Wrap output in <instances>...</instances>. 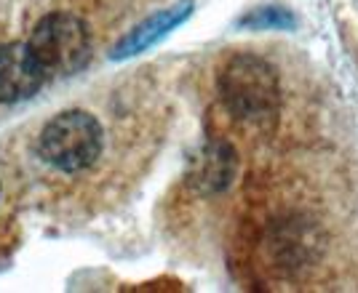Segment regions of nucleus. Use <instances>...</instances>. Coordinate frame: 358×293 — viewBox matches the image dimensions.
<instances>
[{
	"mask_svg": "<svg viewBox=\"0 0 358 293\" xmlns=\"http://www.w3.org/2000/svg\"><path fill=\"white\" fill-rule=\"evenodd\" d=\"M220 96L227 112L257 128H268L281 110V83L275 67L254 54H236L222 64Z\"/></svg>",
	"mask_w": 358,
	"mask_h": 293,
	"instance_id": "1",
	"label": "nucleus"
},
{
	"mask_svg": "<svg viewBox=\"0 0 358 293\" xmlns=\"http://www.w3.org/2000/svg\"><path fill=\"white\" fill-rule=\"evenodd\" d=\"M105 133L99 120L86 110H67L45 123L38 139V152L62 174H80L99 160Z\"/></svg>",
	"mask_w": 358,
	"mask_h": 293,
	"instance_id": "2",
	"label": "nucleus"
},
{
	"mask_svg": "<svg viewBox=\"0 0 358 293\" xmlns=\"http://www.w3.org/2000/svg\"><path fill=\"white\" fill-rule=\"evenodd\" d=\"M30 48L41 59L48 77H67L83 70L89 61L91 40L89 27L80 16L57 11L43 16L30 35Z\"/></svg>",
	"mask_w": 358,
	"mask_h": 293,
	"instance_id": "3",
	"label": "nucleus"
},
{
	"mask_svg": "<svg viewBox=\"0 0 358 293\" xmlns=\"http://www.w3.org/2000/svg\"><path fill=\"white\" fill-rule=\"evenodd\" d=\"M327 248L324 230L308 216H286L273 224L268 234L270 262L284 275H297L313 266Z\"/></svg>",
	"mask_w": 358,
	"mask_h": 293,
	"instance_id": "4",
	"label": "nucleus"
},
{
	"mask_svg": "<svg viewBox=\"0 0 358 293\" xmlns=\"http://www.w3.org/2000/svg\"><path fill=\"white\" fill-rule=\"evenodd\" d=\"M45 80L48 73L41 59L35 57L30 43L0 45V102H27L43 88Z\"/></svg>",
	"mask_w": 358,
	"mask_h": 293,
	"instance_id": "5",
	"label": "nucleus"
},
{
	"mask_svg": "<svg viewBox=\"0 0 358 293\" xmlns=\"http://www.w3.org/2000/svg\"><path fill=\"white\" fill-rule=\"evenodd\" d=\"M190 11H193V0H182V3L171 6V8H166V11H161V14L145 19L142 24H136V27L131 29L115 48H113V59H129V57L142 54V51H148L150 45H155L158 40H164L171 29L179 27V24L190 16Z\"/></svg>",
	"mask_w": 358,
	"mask_h": 293,
	"instance_id": "6",
	"label": "nucleus"
},
{
	"mask_svg": "<svg viewBox=\"0 0 358 293\" xmlns=\"http://www.w3.org/2000/svg\"><path fill=\"white\" fill-rule=\"evenodd\" d=\"M233 174H236V152L222 142H211L193 160L190 181L201 192H220L233 181Z\"/></svg>",
	"mask_w": 358,
	"mask_h": 293,
	"instance_id": "7",
	"label": "nucleus"
},
{
	"mask_svg": "<svg viewBox=\"0 0 358 293\" xmlns=\"http://www.w3.org/2000/svg\"><path fill=\"white\" fill-rule=\"evenodd\" d=\"M241 24L257 29H268V27H289L292 24V16L281 11V8H257L254 14L243 16Z\"/></svg>",
	"mask_w": 358,
	"mask_h": 293,
	"instance_id": "8",
	"label": "nucleus"
}]
</instances>
